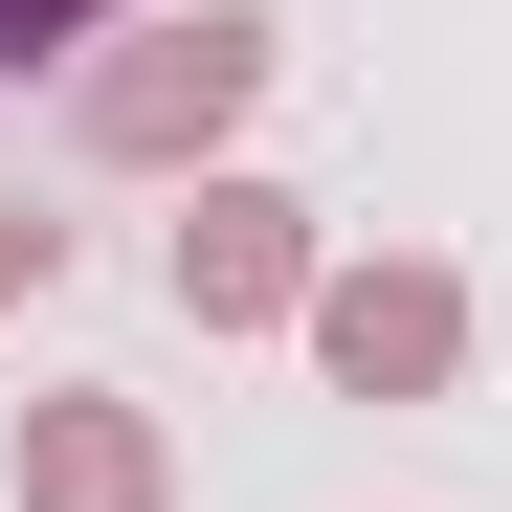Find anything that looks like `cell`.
<instances>
[{
    "mask_svg": "<svg viewBox=\"0 0 512 512\" xmlns=\"http://www.w3.org/2000/svg\"><path fill=\"white\" fill-rule=\"evenodd\" d=\"M245 90H268V23L245 0H201L179 45H134V67H90V156H201Z\"/></svg>",
    "mask_w": 512,
    "mask_h": 512,
    "instance_id": "6da1fadb",
    "label": "cell"
},
{
    "mask_svg": "<svg viewBox=\"0 0 512 512\" xmlns=\"http://www.w3.org/2000/svg\"><path fill=\"white\" fill-rule=\"evenodd\" d=\"M312 357L357 379V401H423V379L468 357V290H446V268H334V290H312Z\"/></svg>",
    "mask_w": 512,
    "mask_h": 512,
    "instance_id": "7a4b0ae2",
    "label": "cell"
},
{
    "mask_svg": "<svg viewBox=\"0 0 512 512\" xmlns=\"http://www.w3.org/2000/svg\"><path fill=\"white\" fill-rule=\"evenodd\" d=\"M179 312H201V334H268V312H312V223H290L268 179H201V223H179Z\"/></svg>",
    "mask_w": 512,
    "mask_h": 512,
    "instance_id": "3957f363",
    "label": "cell"
},
{
    "mask_svg": "<svg viewBox=\"0 0 512 512\" xmlns=\"http://www.w3.org/2000/svg\"><path fill=\"white\" fill-rule=\"evenodd\" d=\"M23 512H156V423L134 401H45L23 423Z\"/></svg>",
    "mask_w": 512,
    "mask_h": 512,
    "instance_id": "277c9868",
    "label": "cell"
},
{
    "mask_svg": "<svg viewBox=\"0 0 512 512\" xmlns=\"http://www.w3.org/2000/svg\"><path fill=\"white\" fill-rule=\"evenodd\" d=\"M112 0H0V67H45V45H90Z\"/></svg>",
    "mask_w": 512,
    "mask_h": 512,
    "instance_id": "5b68a950",
    "label": "cell"
},
{
    "mask_svg": "<svg viewBox=\"0 0 512 512\" xmlns=\"http://www.w3.org/2000/svg\"><path fill=\"white\" fill-rule=\"evenodd\" d=\"M67 268V223H23V201H0V290H45Z\"/></svg>",
    "mask_w": 512,
    "mask_h": 512,
    "instance_id": "8992f818",
    "label": "cell"
}]
</instances>
